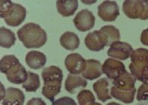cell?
Here are the masks:
<instances>
[{
	"label": "cell",
	"mask_w": 148,
	"mask_h": 105,
	"mask_svg": "<svg viewBox=\"0 0 148 105\" xmlns=\"http://www.w3.org/2000/svg\"><path fill=\"white\" fill-rule=\"evenodd\" d=\"M85 46L91 51L99 52L105 48V45L99 38L98 30L88 33L85 38Z\"/></svg>",
	"instance_id": "cell-21"
},
{
	"label": "cell",
	"mask_w": 148,
	"mask_h": 105,
	"mask_svg": "<svg viewBox=\"0 0 148 105\" xmlns=\"http://www.w3.org/2000/svg\"><path fill=\"white\" fill-rule=\"evenodd\" d=\"M26 105H47L46 102L40 98H33L29 100Z\"/></svg>",
	"instance_id": "cell-27"
},
{
	"label": "cell",
	"mask_w": 148,
	"mask_h": 105,
	"mask_svg": "<svg viewBox=\"0 0 148 105\" xmlns=\"http://www.w3.org/2000/svg\"><path fill=\"white\" fill-rule=\"evenodd\" d=\"M58 12L63 17H70L75 14L79 7L77 0H58L56 2Z\"/></svg>",
	"instance_id": "cell-19"
},
{
	"label": "cell",
	"mask_w": 148,
	"mask_h": 105,
	"mask_svg": "<svg viewBox=\"0 0 148 105\" xmlns=\"http://www.w3.org/2000/svg\"><path fill=\"white\" fill-rule=\"evenodd\" d=\"M52 105H77V104L70 97H62L54 101Z\"/></svg>",
	"instance_id": "cell-26"
},
{
	"label": "cell",
	"mask_w": 148,
	"mask_h": 105,
	"mask_svg": "<svg viewBox=\"0 0 148 105\" xmlns=\"http://www.w3.org/2000/svg\"><path fill=\"white\" fill-rule=\"evenodd\" d=\"M108 87H109V83L107 78L106 77L99 79L94 84L93 89L99 101L106 102L107 100H110L112 98Z\"/></svg>",
	"instance_id": "cell-17"
},
{
	"label": "cell",
	"mask_w": 148,
	"mask_h": 105,
	"mask_svg": "<svg viewBox=\"0 0 148 105\" xmlns=\"http://www.w3.org/2000/svg\"><path fill=\"white\" fill-rule=\"evenodd\" d=\"M19 40L28 49L40 48L47 41V34L40 26L28 23L17 31Z\"/></svg>",
	"instance_id": "cell-3"
},
{
	"label": "cell",
	"mask_w": 148,
	"mask_h": 105,
	"mask_svg": "<svg viewBox=\"0 0 148 105\" xmlns=\"http://www.w3.org/2000/svg\"><path fill=\"white\" fill-rule=\"evenodd\" d=\"M136 79L132 74L124 71L112 81L111 95L125 104L132 103L136 93Z\"/></svg>",
	"instance_id": "cell-1"
},
{
	"label": "cell",
	"mask_w": 148,
	"mask_h": 105,
	"mask_svg": "<svg viewBox=\"0 0 148 105\" xmlns=\"http://www.w3.org/2000/svg\"><path fill=\"white\" fill-rule=\"evenodd\" d=\"M1 72L7 77L8 80L14 84H24L28 78V72L14 55L3 56L0 62Z\"/></svg>",
	"instance_id": "cell-4"
},
{
	"label": "cell",
	"mask_w": 148,
	"mask_h": 105,
	"mask_svg": "<svg viewBox=\"0 0 148 105\" xmlns=\"http://www.w3.org/2000/svg\"><path fill=\"white\" fill-rule=\"evenodd\" d=\"M25 97L20 89L8 87L2 101V105H23Z\"/></svg>",
	"instance_id": "cell-14"
},
{
	"label": "cell",
	"mask_w": 148,
	"mask_h": 105,
	"mask_svg": "<svg viewBox=\"0 0 148 105\" xmlns=\"http://www.w3.org/2000/svg\"><path fill=\"white\" fill-rule=\"evenodd\" d=\"M1 86H2V90H1V100H2L4 98V97H5V93H3V91L5 90V89H4V87H3V85H2V84H1Z\"/></svg>",
	"instance_id": "cell-29"
},
{
	"label": "cell",
	"mask_w": 148,
	"mask_h": 105,
	"mask_svg": "<svg viewBox=\"0 0 148 105\" xmlns=\"http://www.w3.org/2000/svg\"><path fill=\"white\" fill-rule=\"evenodd\" d=\"M107 105H121V104H119L116 103V102H110V103H108Z\"/></svg>",
	"instance_id": "cell-30"
},
{
	"label": "cell",
	"mask_w": 148,
	"mask_h": 105,
	"mask_svg": "<svg viewBox=\"0 0 148 105\" xmlns=\"http://www.w3.org/2000/svg\"><path fill=\"white\" fill-rule=\"evenodd\" d=\"M61 45L68 50H75L79 47V38L76 33L72 32H66L60 38Z\"/></svg>",
	"instance_id": "cell-20"
},
{
	"label": "cell",
	"mask_w": 148,
	"mask_h": 105,
	"mask_svg": "<svg viewBox=\"0 0 148 105\" xmlns=\"http://www.w3.org/2000/svg\"><path fill=\"white\" fill-rule=\"evenodd\" d=\"M65 67L71 74H82L86 68V60L79 53H71L65 58Z\"/></svg>",
	"instance_id": "cell-11"
},
{
	"label": "cell",
	"mask_w": 148,
	"mask_h": 105,
	"mask_svg": "<svg viewBox=\"0 0 148 105\" xmlns=\"http://www.w3.org/2000/svg\"><path fill=\"white\" fill-rule=\"evenodd\" d=\"M126 71L127 70L123 62L115 59H107L103 65V73L110 80H114Z\"/></svg>",
	"instance_id": "cell-12"
},
{
	"label": "cell",
	"mask_w": 148,
	"mask_h": 105,
	"mask_svg": "<svg viewBox=\"0 0 148 105\" xmlns=\"http://www.w3.org/2000/svg\"><path fill=\"white\" fill-rule=\"evenodd\" d=\"M73 23L79 31L87 32L94 28L95 24V17L89 10H81L74 17Z\"/></svg>",
	"instance_id": "cell-9"
},
{
	"label": "cell",
	"mask_w": 148,
	"mask_h": 105,
	"mask_svg": "<svg viewBox=\"0 0 148 105\" xmlns=\"http://www.w3.org/2000/svg\"><path fill=\"white\" fill-rule=\"evenodd\" d=\"M16 42V36L11 29L2 26L0 29V44L4 48H11Z\"/></svg>",
	"instance_id": "cell-22"
},
{
	"label": "cell",
	"mask_w": 148,
	"mask_h": 105,
	"mask_svg": "<svg viewBox=\"0 0 148 105\" xmlns=\"http://www.w3.org/2000/svg\"><path fill=\"white\" fill-rule=\"evenodd\" d=\"M42 78L43 80L42 94L51 102H53L55 97L59 94L62 89V70L55 65L45 68L42 71Z\"/></svg>",
	"instance_id": "cell-2"
},
{
	"label": "cell",
	"mask_w": 148,
	"mask_h": 105,
	"mask_svg": "<svg viewBox=\"0 0 148 105\" xmlns=\"http://www.w3.org/2000/svg\"><path fill=\"white\" fill-rule=\"evenodd\" d=\"M137 101H148V83H144L139 86L137 91Z\"/></svg>",
	"instance_id": "cell-25"
},
{
	"label": "cell",
	"mask_w": 148,
	"mask_h": 105,
	"mask_svg": "<svg viewBox=\"0 0 148 105\" xmlns=\"http://www.w3.org/2000/svg\"><path fill=\"white\" fill-rule=\"evenodd\" d=\"M88 82L84 77L80 76H75L70 74L67 75V77L65 81V89L71 94H75L77 90L80 89H84L87 86Z\"/></svg>",
	"instance_id": "cell-18"
},
{
	"label": "cell",
	"mask_w": 148,
	"mask_h": 105,
	"mask_svg": "<svg viewBox=\"0 0 148 105\" xmlns=\"http://www.w3.org/2000/svg\"><path fill=\"white\" fill-rule=\"evenodd\" d=\"M77 100L79 105H91L95 103V97L90 90L83 89L77 95Z\"/></svg>",
	"instance_id": "cell-24"
},
{
	"label": "cell",
	"mask_w": 148,
	"mask_h": 105,
	"mask_svg": "<svg viewBox=\"0 0 148 105\" xmlns=\"http://www.w3.org/2000/svg\"><path fill=\"white\" fill-rule=\"evenodd\" d=\"M141 42L145 46H148V29L143 30L141 35Z\"/></svg>",
	"instance_id": "cell-28"
},
{
	"label": "cell",
	"mask_w": 148,
	"mask_h": 105,
	"mask_svg": "<svg viewBox=\"0 0 148 105\" xmlns=\"http://www.w3.org/2000/svg\"><path fill=\"white\" fill-rule=\"evenodd\" d=\"M133 48L130 44L123 41H116L111 44L107 54L109 57L119 60H126L130 57Z\"/></svg>",
	"instance_id": "cell-10"
},
{
	"label": "cell",
	"mask_w": 148,
	"mask_h": 105,
	"mask_svg": "<svg viewBox=\"0 0 148 105\" xmlns=\"http://www.w3.org/2000/svg\"><path fill=\"white\" fill-rule=\"evenodd\" d=\"M25 62L30 68L38 70L46 65L47 56L40 51L32 50L25 56Z\"/></svg>",
	"instance_id": "cell-16"
},
{
	"label": "cell",
	"mask_w": 148,
	"mask_h": 105,
	"mask_svg": "<svg viewBox=\"0 0 148 105\" xmlns=\"http://www.w3.org/2000/svg\"><path fill=\"white\" fill-rule=\"evenodd\" d=\"M91 105H101V104H99V103H96V102H95V103L92 104Z\"/></svg>",
	"instance_id": "cell-31"
},
{
	"label": "cell",
	"mask_w": 148,
	"mask_h": 105,
	"mask_svg": "<svg viewBox=\"0 0 148 105\" xmlns=\"http://www.w3.org/2000/svg\"><path fill=\"white\" fill-rule=\"evenodd\" d=\"M0 17L8 26L16 27L25 20L26 9L20 4L14 3L8 0H1Z\"/></svg>",
	"instance_id": "cell-5"
},
{
	"label": "cell",
	"mask_w": 148,
	"mask_h": 105,
	"mask_svg": "<svg viewBox=\"0 0 148 105\" xmlns=\"http://www.w3.org/2000/svg\"><path fill=\"white\" fill-rule=\"evenodd\" d=\"M98 16L106 22H113L120 15L119 6L114 1H104L97 8Z\"/></svg>",
	"instance_id": "cell-8"
},
{
	"label": "cell",
	"mask_w": 148,
	"mask_h": 105,
	"mask_svg": "<svg viewBox=\"0 0 148 105\" xmlns=\"http://www.w3.org/2000/svg\"><path fill=\"white\" fill-rule=\"evenodd\" d=\"M123 11L130 19L148 20V0H127L123 4Z\"/></svg>",
	"instance_id": "cell-7"
},
{
	"label": "cell",
	"mask_w": 148,
	"mask_h": 105,
	"mask_svg": "<svg viewBox=\"0 0 148 105\" xmlns=\"http://www.w3.org/2000/svg\"><path fill=\"white\" fill-rule=\"evenodd\" d=\"M131 63L130 68L131 74L136 80L146 83L148 81V50L138 48L130 55Z\"/></svg>",
	"instance_id": "cell-6"
},
{
	"label": "cell",
	"mask_w": 148,
	"mask_h": 105,
	"mask_svg": "<svg viewBox=\"0 0 148 105\" xmlns=\"http://www.w3.org/2000/svg\"><path fill=\"white\" fill-rule=\"evenodd\" d=\"M40 86V77L38 74H35L32 71L28 72V78L26 81L23 84V88L27 93H34Z\"/></svg>",
	"instance_id": "cell-23"
},
{
	"label": "cell",
	"mask_w": 148,
	"mask_h": 105,
	"mask_svg": "<svg viewBox=\"0 0 148 105\" xmlns=\"http://www.w3.org/2000/svg\"><path fill=\"white\" fill-rule=\"evenodd\" d=\"M98 33L105 47L111 46L114 42L119 41L121 39L119 29H117L114 26H104L98 30Z\"/></svg>",
	"instance_id": "cell-13"
},
{
	"label": "cell",
	"mask_w": 148,
	"mask_h": 105,
	"mask_svg": "<svg viewBox=\"0 0 148 105\" xmlns=\"http://www.w3.org/2000/svg\"><path fill=\"white\" fill-rule=\"evenodd\" d=\"M103 74V65L99 61L93 59L86 60V68L82 74V77L87 80H93L99 78Z\"/></svg>",
	"instance_id": "cell-15"
}]
</instances>
